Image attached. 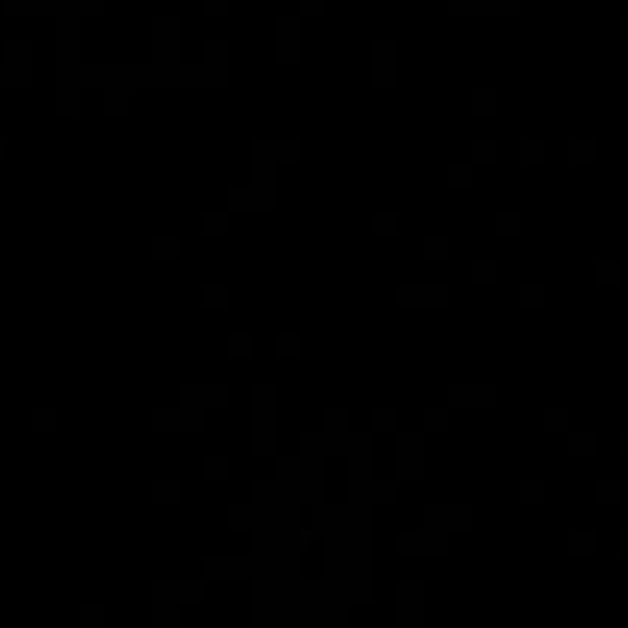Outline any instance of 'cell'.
I'll use <instances>...</instances> for the list:
<instances>
[{
	"mask_svg": "<svg viewBox=\"0 0 628 628\" xmlns=\"http://www.w3.org/2000/svg\"><path fill=\"white\" fill-rule=\"evenodd\" d=\"M625 546H628V539H625Z\"/></svg>",
	"mask_w": 628,
	"mask_h": 628,
	"instance_id": "1",
	"label": "cell"
},
{
	"mask_svg": "<svg viewBox=\"0 0 628 628\" xmlns=\"http://www.w3.org/2000/svg\"><path fill=\"white\" fill-rule=\"evenodd\" d=\"M625 445H628V441H625Z\"/></svg>",
	"mask_w": 628,
	"mask_h": 628,
	"instance_id": "2",
	"label": "cell"
}]
</instances>
